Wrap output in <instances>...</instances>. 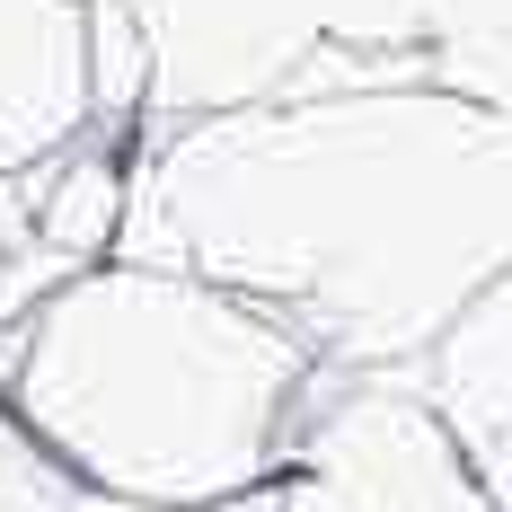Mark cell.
<instances>
[{"label":"cell","mask_w":512,"mask_h":512,"mask_svg":"<svg viewBox=\"0 0 512 512\" xmlns=\"http://www.w3.org/2000/svg\"><path fill=\"white\" fill-rule=\"evenodd\" d=\"M230 512H495L415 371H318L283 468Z\"/></svg>","instance_id":"obj_4"},{"label":"cell","mask_w":512,"mask_h":512,"mask_svg":"<svg viewBox=\"0 0 512 512\" xmlns=\"http://www.w3.org/2000/svg\"><path fill=\"white\" fill-rule=\"evenodd\" d=\"M89 133V0H0V177Z\"/></svg>","instance_id":"obj_5"},{"label":"cell","mask_w":512,"mask_h":512,"mask_svg":"<svg viewBox=\"0 0 512 512\" xmlns=\"http://www.w3.org/2000/svg\"><path fill=\"white\" fill-rule=\"evenodd\" d=\"M115 256L265 309L327 371H415L512 274V115L398 71L142 133Z\"/></svg>","instance_id":"obj_1"},{"label":"cell","mask_w":512,"mask_h":512,"mask_svg":"<svg viewBox=\"0 0 512 512\" xmlns=\"http://www.w3.org/2000/svg\"><path fill=\"white\" fill-rule=\"evenodd\" d=\"M424 71L512 115V0H433L424 9Z\"/></svg>","instance_id":"obj_7"},{"label":"cell","mask_w":512,"mask_h":512,"mask_svg":"<svg viewBox=\"0 0 512 512\" xmlns=\"http://www.w3.org/2000/svg\"><path fill=\"white\" fill-rule=\"evenodd\" d=\"M151 53L142 133L424 71L433 0H115Z\"/></svg>","instance_id":"obj_3"},{"label":"cell","mask_w":512,"mask_h":512,"mask_svg":"<svg viewBox=\"0 0 512 512\" xmlns=\"http://www.w3.org/2000/svg\"><path fill=\"white\" fill-rule=\"evenodd\" d=\"M415 389L451 424V442L477 468V486L495 495V512H512V274L415 362Z\"/></svg>","instance_id":"obj_6"},{"label":"cell","mask_w":512,"mask_h":512,"mask_svg":"<svg viewBox=\"0 0 512 512\" xmlns=\"http://www.w3.org/2000/svg\"><path fill=\"white\" fill-rule=\"evenodd\" d=\"M327 362L195 274L106 256L62 274L0 354V407L71 477L151 512L256 495Z\"/></svg>","instance_id":"obj_2"},{"label":"cell","mask_w":512,"mask_h":512,"mask_svg":"<svg viewBox=\"0 0 512 512\" xmlns=\"http://www.w3.org/2000/svg\"><path fill=\"white\" fill-rule=\"evenodd\" d=\"M0 512H151V504H124V495H106L89 477H71L45 442H27L18 415L0 407Z\"/></svg>","instance_id":"obj_8"}]
</instances>
